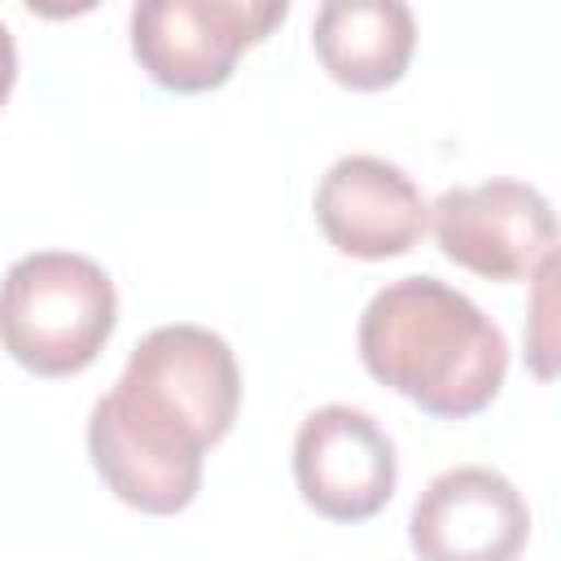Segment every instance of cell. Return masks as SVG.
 <instances>
[{
	"label": "cell",
	"mask_w": 561,
	"mask_h": 561,
	"mask_svg": "<svg viewBox=\"0 0 561 561\" xmlns=\"http://www.w3.org/2000/svg\"><path fill=\"white\" fill-rule=\"evenodd\" d=\"M320 66L355 92L403 79L416 48V18L403 0H324L311 22Z\"/></svg>",
	"instance_id": "cell-9"
},
{
	"label": "cell",
	"mask_w": 561,
	"mask_h": 561,
	"mask_svg": "<svg viewBox=\"0 0 561 561\" xmlns=\"http://www.w3.org/2000/svg\"><path fill=\"white\" fill-rule=\"evenodd\" d=\"M118 324L110 272L75 250L22 254L0 280V346L35 377L83 373Z\"/></svg>",
	"instance_id": "cell-3"
},
{
	"label": "cell",
	"mask_w": 561,
	"mask_h": 561,
	"mask_svg": "<svg viewBox=\"0 0 561 561\" xmlns=\"http://www.w3.org/2000/svg\"><path fill=\"white\" fill-rule=\"evenodd\" d=\"M408 539L421 561H517L530 508L500 469L456 465L416 495Z\"/></svg>",
	"instance_id": "cell-7"
},
{
	"label": "cell",
	"mask_w": 561,
	"mask_h": 561,
	"mask_svg": "<svg viewBox=\"0 0 561 561\" xmlns=\"http://www.w3.org/2000/svg\"><path fill=\"white\" fill-rule=\"evenodd\" d=\"M311 206L329 245L351 259L408 254L430 228V206L416 180L399 162H386L377 153L337 158L320 175Z\"/></svg>",
	"instance_id": "cell-8"
},
{
	"label": "cell",
	"mask_w": 561,
	"mask_h": 561,
	"mask_svg": "<svg viewBox=\"0 0 561 561\" xmlns=\"http://www.w3.org/2000/svg\"><path fill=\"white\" fill-rule=\"evenodd\" d=\"M13 79H18V44H13V31L0 22V105L9 101Z\"/></svg>",
	"instance_id": "cell-10"
},
{
	"label": "cell",
	"mask_w": 561,
	"mask_h": 561,
	"mask_svg": "<svg viewBox=\"0 0 561 561\" xmlns=\"http://www.w3.org/2000/svg\"><path fill=\"white\" fill-rule=\"evenodd\" d=\"M438 250L486 280H530L557 259V219L526 180H482L438 193L430 206Z\"/></svg>",
	"instance_id": "cell-5"
},
{
	"label": "cell",
	"mask_w": 561,
	"mask_h": 561,
	"mask_svg": "<svg viewBox=\"0 0 561 561\" xmlns=\"http://www.w3.org/2000/svg\"><path fill=\"white\" fill-rule=\"evenodd\" d=\"M285 13V0H140L131 9V57L167 92H210L228 83L241 48Z\"/></svg>",
	"instance_id": "cell-4"
},
{
	"label": "cell",
	"mask_w": 561,
	"mask_h": 561,
	"mask_svg": "<svg viewBox=\"0 0 561 561\" xmlns=\"http://www.w3.org/2000/svg\"><path fill=\"white\" fill-rule=\"evenodd\" d=\"M294 482L320 517L368 522L390 504L399 482L394 438L364 408L324 403L298 425Z\"/></svg>",
	"instance_id": "cell-6"
},
{
	"label": "cell",
	"mask_w": 561,
	"mask_h": 561,
	"mask_svg": "<svg viewBox=\"0 0 561 561\" xmlns=\"http://www.w3.org/2000/svg\"><path fill=\"white\" fill-rule=\"evenodd\" d=\"M364 368L438 421L478 416L504 386V329L438 276L381 285L359 316Z\"/></svg>",
	"instance_id": "cell-2"
},
{
	"label": "cell",
	"mask_w": 561,
	"mask_h": 561,
	"mask_svg": "<svg viewBox=\"0 0 561 561\" xmlns=\"http://www.w3.org/2000/svg\"><path fill=\"white\" fill-rule=\"evenodd\" d=\"M237 408L232 346L202 324H158L92 403L88 456L123 504L171 517L193 504L206 451L232 430Z\"/></svg>",
	"instance_id": "cell-1"
}]
</instances>
